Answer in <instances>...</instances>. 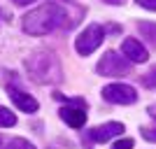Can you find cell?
<instances>
[{
  "label": "cell",
  "mask_w": 156,
  "mask_h": 149,
  "mask_svg": "<svg viewBox=\"0 0 156 149\" xmlns=\"http://www.w3.org/2000/svg\"><path fill=\"white\" fill-rule=\"evenodd\" d=\"M82 14H84L82 9H70V7H63L58 2H44V5L35 7L33 12L26 14L21 26L28 35H47L54 30L72 28Z\"/></svg>",
  "instance_id": "6da1fadb"
},
{
  "label": "cell",
  "mask_w": 156,
  "mask_h": 149,
  "mask_svg": "<svg viewBox=\"0 0 156 149\" xmlns=\"http://www.w3.org/2000/svg\"><path fill=\"white\" fill-rule=\"evenodd\" d=\"M26 70L28 77L35 82V84H58L63 82V68H61V61L54 51H40L30 54L26 59Z\"/></svg>",
  "instance_id": "7a4b0ae2"
},
{
  "label": "cell",
  "mask_w": 156,
  "mask_h": 149,
  "mask_svg": "<svg viewBox=\"0 0 156 149\" xmlns=\"http://www.w3.org/2000/svg\"><path fill=\"white\" fill-rule=\"evenodd\" d=\"M105 40V28L100 23H91V26H86L84 30L77 35L75 40V49H77L79 56H89L98 49V47L103 44Z\"/></svg>",
  "instance_id": "3957f363"
},
{
  "label": "cell",
  "mask_w": 156,
  "mask_h": 149,
  "mask_svg": "<svg viewBox=\"0 0 156 149\" xmlns=\"http://www.w3.org/2000/svg\"><path fill=\"white\" fill-rule=\"evenodd\" d=\"M96 70L103 77H124V75H130V61L119 56L117 51H105L103 59L98 61Z\"/></svg>",
  "instance_id": "277c9868"
},
{
  "label": "cell",
  "mask_w": 156,
  "mask_h": 149,
  "mask_svg": "<svg viewBox=\"0 0 156 149\" xmlns=\"http://www.w3.org/2000/svg\"><path fill=\"white\" fill-rule=\"evenodd\" d=\"M103 98L112 105H133L137 100V93L130 84H107L103 86Z\"/></svg>",
  "instance_id": "5b68a950"
},
{
  "label": "cell",
  "mask_w": 156,
  "mask_h": 149,
  "mask_svg": "<svg viewBox=\"0 0 156 149\" xmlns=\"http://www.w3.org/2000/svg\"><path fill=\"white\" fill-rule=\"evenodd\" d=\"M121 130H124V123L107 121V123H103V126H96V128L89 130V140H93V142H107L112 137L121 135Z\"/></svg>",
  "instance_id": "8992f818"
},
{
  "label": "cell",
  "mask_w": 156,
  "mask_h": 149,
  "mask_svg": "<svg viewBox=\"0 0 156 149\" xmlns=\"http://www.w3.org/2000/svg\"><path fill=\"white\" fill-rule=\"evenodd\" d=\"M121 54H124L130 63H147V59H149L147 49H144V47L140 44V40H135V37H126L124 42H121Z\"/></svg>",
  "instance_id": "52a82bcc"
},
{
  "label": "cell",
  "mask_w": 156,
  "mask_h": 149,
  "mask_svg": "<svg viewBox=\"0 0 156 149\" xmlns=\"http://www.w3.org/2000/svg\"><path fill=\"white\" fill-rule=\"evenodd\" d=\"M7 93H9V98H12V103L19 107L21 112H26V114H33V112H37V100L33 96H28L26 91H21L19 86H7Z\"/></svg>",
  "instance_id": "ba28073f"
},
{
  "label": "cell",
  "mask_w": 156,
  "mask_h": 149,
  "mask_svg": "<svg viewBox=\"0 0 156 149\" xmlns=\"http://www.w3.org/2000/svg\"><path fill=\"white\" fill-rule=\"evenodd\" d=\"M58 117L63 119L68 126H72V128H82V126L86 123V112H84V107H77V105H75V107H68V105H65V107H61Z\"/></svg>",
  "instance_id": "9c48e42d"
},
{
  "label": "cell",
  "mask_w": 156,
  "mask_h": 149,
  "mask_svg": "<svg viewBox=\"0 0 156 149\" xmlns=\"http://www.w3.org/2000/svg\"><path fill=\"white\" fill-rule=\"evenodd\" d=\"M137 30H140V35L156 49V23H151V21H140V23H137Z\"/></svg>",
  "instance_id": "30bf717a"
},
{
  "label": "cell",
  "mask_w": 156,
  "mask_h": 149,
  "mask_svg": "<svg viewBox=\"0 0 156 149\" xmlns=\"http://www.w3.org/2000/svg\"><path fill=\"white\" fill-rule=\"evenodd\" d=\"M14 123H16V114L9 112L7 107H0V126L2 128H12Z\"/></svg>",
  "instance_id": "8fae6325"
},
{
  "label": "cell",
  "mask_w": 156,
  "mask_h": 149,
  "mask_svg": "<svg viewBox=\"0 0 156 149\" xmlns=\"http://www.w3.org/2000/svg\"><path fill=\"white\" fill-rule=\"evenodd\" d=\"M5 149H35V147H33V142L23 140V137H14V140H9V142H7Z\"/></svg>",
  "instance_id": "7c38bea8"
},
{
  "label": "cell",
  "mask_w": 156,
  "mask_h": 149,
  "mask_svg": "<svg viewBox=\"0 0 156 149\" xmlns=\"http://www.w3.org/2000/svg\"><path fill=\"white\" fill-rule=\"evenodd\" d=\"M142 84L147 86V89H156V65L147 72V75H142Z\"/></svg>",
  "instance_id": "4fadbf2b"
},
{
  "label": "cell",
  "mask_w": 156,
  "mask_h": 149,
  "mask_svg": "<svg viewBox=\"0 0 156 149\" xmlns=\"http://www.w3.org/2000/svg\"><path fill=\"white\" fill-rule=\"evenodd\" d=\"M140 135L147 142H156V128H140Z\"/></svg>",
  "instance_id": "5bb4252c"
},
{
  "label": "cell",
  "mask_w": 156,
  "mask_h": 149,
  "mask_svg": "<svg viewBox=\"0 0 156 149\" xmlns=\"http://www.w3.org/2000/svg\"><path fill=\"white\" fill-rule=\"evenodd\" d=\"M112 149H133V140L130 137H124V140H117L112 144Z\"/></svg>",
  "instance_id": "9a60e30c"
},
{
  "label": "cell",
  "mask_w": 156,
  "mask_h": 149,
  "mask_svg": "<svg viewBox=\"0 0 156 149\" xmlns=\"http://www.w3.org/2000/svg\"><path fill=\"white\" fill-rule=\"evenodd\" d=\"M140 7H144V9H151V12H156V0H135Z\"/></svg>",
  "instance_id": "2e32d148"
},
{
  "label": "cell",
  "mask_w": 156,
  "mask_h": 149,
  "mask_svg": "<svg viewBox=\"0 0 156 149\" xmlns=\"http://www.w3.org/2000/svg\"><path fill=\"white\" fill-rule=\"evenodd\" d=\"M147 114H149V117L156 121V105H149V107H147Z\"/></svg>",
  "instance_id": "e0dca14e"
},
{
  "label": "cell",
  "mask_w": 156,
  "mask_h": 149,
  "mask_svg": "<svg viewBox=\"0 0 156 149\" xmlns=\"http://www.w3.org/2000/svg\"><path fill=\"white\" fill-rule=\"evenodd\" d=\"M103 2H107V5H124V0H103Z\"/></svg>",
  "instance_id": "ac0fdd59"
},
{
  "label": "cell",
  "mask_w": 156,
  "mask_h": 149,
  "mask_svg": "<svg viewBox=\"0 0 156 149\" xmlns=\"http://www.w3.org/2000/svg\"><path fill=\"white\" fill-rule=\"evenodd\" d=\"M16 5H28V2H33V0H14Z\"/></svg>",
  "instance_id": "d6986e66"
}]
</instances>
